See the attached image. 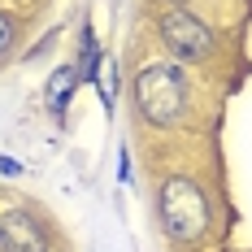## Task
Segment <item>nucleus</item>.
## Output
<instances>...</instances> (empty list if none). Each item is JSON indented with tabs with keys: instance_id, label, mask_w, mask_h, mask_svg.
Returning <instances> with one entry per match:
<instances>
[{
	"instance_id": "f257e3e1",
	"label": "nucleus",
	"mask_w": 252,
	"mask_h": 252,
	"mask_svg": "<svg viewBox=\"0 0 252 252\" xmlns=\"http://www.w3.org/2000/svg\"><path fill=\"white\" fill-rule=\"evenodd\" d=\"M135 109L152 126H174L187 113V78L178 65L152 61L135 74Z\"/></svg>"
},
{
	"instance_id": "f03ea898",
	"label": "nucleus",
	"mask_w": 252,
	"mask_h": 252,
	"mask_svg": "<svg viewBox=\"0 0 252 252\" xmlns=\"http://www.w3.org/2000/svg\"><path fill=\"white\" fill-rule=\"evenodd\" d=\"M157 213H161V226H165V235L174 244H191L209 226V200H204V191L187 174H174V178L161 183Z\"/></svg>"
},
{
	"instance_id": "7ed1b4c3",
	"label": "nucleus",
	"mask_w": 252,
	"mask_h": 252,
	"mask_svg": "<svg viewBox=\"0 0 252 252\" xmlns=\"http://www.w3.org/2000/svg\"><path fill=\"white\" fill-rule=\"evenodd\" d=\"M157 35H161V44L174 52L178 61H204L209 48H213V35H209V26L191 13V9H165L161 13V22H157Z\"/></svg>"
},
{
	"instance_id": "20e7f679",
	"label": "nucleus",
	"mask_w": 252,
	"mask_h": 252,
	"mask_svg": "<svg viewBox=\"0 0 252 252\" xmlns=\"http://www.w3.org/2000/svg\"><path fill=\"white\" fill-rule=\"evenodd\" d=\"M0 252H48V235L26 209H4L0 213Z\"/></svg>"
},
{
	"instance_id": "39448f33",
	"label": "nucleus",
	"mask_w": 252,
	"mask_h": 252,
	"mask_svg": "<svg viewBox=\"0 0 252 252\" xmlns=\"http://www.w3.org/2000/svg\"><path fill=\"white\" fill-rule=\"evenodd\" d=\"M74 87H78V70L74 65H61V70L48 78V109L52 113H61V109L70 104V92H74Z\"/></svg>"
},
{
	"instance_id": "423d86ee",
	"label": "nucleus",
	"mask_w": 252,
	"mask_h": 252,
	"mask_svg": "<svg viewBox=\"0 0 252 252\" xmlns=\"http://www.w3.org/2000/svg\"><path fill=\"white\" fill-rule=\"evenodd\" d=\"M9 44H13V22H9V18L0 13V57L9 52Z\"/></svg>"
},
{
	"instance_id": "0eeeda50",
	"label": "nucleus",
	"mask_w": 252,
	"mask_h": 252,
	"mask_svg": "<svg viewBox=\"0 0 252 252\" xmlns=\"http://www.w3.org/2000/svg\"><path fill=\"white\" fill-rule=\"evenodd\" d=\"M0 174H22V165H18V161H13V157H0Z\"/></svg>"
}]
</instances>
